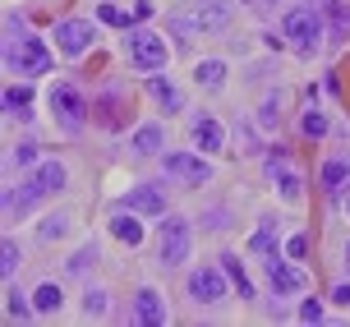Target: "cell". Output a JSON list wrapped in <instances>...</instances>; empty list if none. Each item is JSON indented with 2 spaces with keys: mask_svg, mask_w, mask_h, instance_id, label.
<instances>
[{
  "mask_svg": "<svg viewBox=\"0 0 350 327\" xmlns=\"http://www.w3.org/2000/svg\"><path fill=\"white\" fill-rule=\"evenodd\" d=\"M230 23V10L221 0H198L189 10L171 14V33L175 37H193V33H212V28H226Z\"/></svg>",
  "mask_w": 350,
  "mask_h": 327,
  "instance_id": "1",
  "label": "cell"
},
{
  "mask_svg": "<svg viewBox=\"0 0 350 327\" xmlns=\"http://www.w3.org/2000/svg\"><path fill=\"white\" fill-rule=\"evenodd\" d=\"M10 69H14V74H46V69H51L46 47H42L33 33H18L14 18H10Z\"/></svg>",
  "mask_w": 350,
  "mask_h": 327,
  "instance_id": "2",
  "label": "cell"
},
{
  "mask_svg": "<svg viewBox=\"0 0 350 327\" xmlns=\"http://www.w3.org/2000/svg\"><path fill=\"white\" fill-rule=\"evenodd\" d=\"M323 23H327V18H323V10H314V5H299V10H291V14H286L281 33H286V42H295L299 51L309 55L318 42H323Z\"/></svg>",
  "mask_w": 350,
  "mask_h": 327,
  "instance_id": "3",
  "label": "cell"
},
{
  "mask_svg": "<svg viewBox=\"0 0 350 327\" xmlns=\"http://www.w3.org/2000/svg\"><path fill=\"white\" fill-rule=\"evenodd\" d=\"M51 111H55V120H60V129H83V116H88V106L83 97H79V88L70 83H55L51 88Z\"/></svg>",
  "mask_w": 350,
  "mask_h": 327,
  "instance_id": "4",
  "label": "cell"
},
{
  "mask_svg": "<svg viewBox=\"0 0 350 327\" xmlns=\"http://www.w3.org/2000/svg\"><path fill=\"white\" fill-rule=\"evenodd\" d=\"M161 161H166V175H175L180 185H193V189H198V185L212 180V166L203 161V157H193V153H166Z\"/></svg>",
  "mask_w": 350,
  "mask_h": 327,
  "instance_id": "5",
  "label": "cell"
},
{
  "mask_svg": "<svg viewBox=\"0 0 350 327\" xmlns=\"http://www.w3.org/2000/svg\"><path fill=\"white\" fill-rule=\"evenodd\" d=\"M166 55H171V47H166L157 33H134V42H129V60L139 69H148V74L166 65Z\"/></svg>",
  "mask_w": 350,
  "mask_h": 327,
  "instance_id": "6",
  "label": "cell"
},
{
  "mask_svg": "<svg viewBox=\"0 0 350 327\" xmlns=\"http://www.w3.org/2000/svg\"><path fill=\"white\" fill-rule=\"evenodd\" d=\"M226 267L217 263V267H198V272L189 276V295L198 300V304H217L221 295H226Z\"/></svg>",
  "mask_w": 350,
  "mask_h": 327,
  "instance_id": "7",
  "label": "cell"
},
{
  "mask_svg": "<svg viewBox=\"0 0 350 327\" xmlns=\"http://www.w3.org/2000/svg\"><path fill=\"white\" fill-rule=\"evenodd\" d=\"M55 47L65 55H83L92 47V28H88L83 18H60L55 23Z\"/></svg>",
  "mask_w": 350,
  "mask_h": 327,
  "instance_id": "8",
  "label": "cell"
},
{
  "mask_svg": "<svg viewBox=\"0 0 350 327\" xmlns=\"http://www.w3.org/2000/svg\"><path fill=\"white\" fill-rule=\"evenodd\" d=\"M189 259V226L180 222V217H171V222L161 226V263H185Z\"/></svg>",
  "mask_w": 350,
  "mask_h": 327,
  "instance_id": "9",
  "label": "cell"
},
{
  "mask_svg": "<svg viewBox=\"0 0 350 327\" xmlns=\"http://www.w3.org/2000/svg\"><path fill=\"white\" fill-rule=\"evenodd\" d=\"M129 318L143 323V327L166 323V304H161V295L157 291H139V295H134V313H129Z\"/></svg>",
  "mask_w": 350,
  "mask_h": 327,
  "instance_id": "10",
  "label": "cell"
},
{
  "mask_svg": "<svg viewBox=\"0 0 350 327\" xmlns=\"http://www.w3.org/2000/svg\"><path fill=\"white\" fill-rule=\"evenodd\" d=\"M124 207L139 212V217H161V212H166V194L152 189V185H139V189L124 198Z\"/></svg>",
  "mask_w": 350,
  "mask_h": 327,
  "instance_id": "11",
  "label": "cell"
},
{
  "mask_svg": "<svg viewBox=\"0 0 350 327\" xmlns=\"http://www.w3.org/2000/svg\"><path fill=\"white\" fill-rule=\"evenodd\" d=\"M42 194H46V189H42V180H37V175L28 180V185H14V189L5 194V207H10V217H23V212H33Z\"/></svg>",
  "mask_w": 350,
  "mask_h": 327,
  "instance_id": "12",
  "label": "cell"
},
{
  "mask_svg": "<svg viewBox=\"0 0 350 327\" xmlns=\"http://www.w3.org/2000/svg\"><path fill=\"white\" fill-rule=\"evenodd\" d=\"M323 18H327V37L332 42H350V5L323 0Z\"/></svg>",
  "mask_w": 350,
  "mask_h": 327,
  "instance_id": "13",
  "label": "cell"
},
{
  "mask_svg": "<svg viewBox=\"0 0 350 327\" xmlns=\"http://www.w3.org/2000/svg\"><path fill=\"white\" fill-rule=\"evenodd\" d=\"M193 143H198V153H221V143H226V129L217 120H193Z\"/></svg>",
  "mask_w": 350,
  "mask_h": 327,
  "instance_id": "14",
  "label": "cell"
},
{
  "mask_svg": "<svg viewBox=\"0 0 350 327\" xmlns=\"http://www.w3.org/2000/svg\"><path fill=\"white\" fill-rule=\"evenodd\" d=\"M267 272H272V291H277V295H286V291H304V272H299V267L267 263Z\"/></svg>",
  "mask_w": 350,
  "mask_h": 327,
  "instance_id": "15",
  "label": "cell"
},
{
  "mask_svg": "<svg viewBox=\"0 0 350 327\" xmlns=\"http://www.w3.org/2000/svg\"><path fill=\"white\" fill-rule=\"evenodd\" d=\"M148 92H152V97L161 102V111H166V116L185 111V92H180V88H171L166 79H148Z\"/></svg>",
  "mask_w": 350,
  "mask_h": 327,
  "instance_id": "16",
  "label": "cell"
},
{
  "mask_svg": "<svg viewBox=\"0 0 350 327\" xmlns=\"http://www.w3.org/2000/svg\"><path fill=\"white\" fill-rule=\"evenodd\" d=\"M5 111L14 116V120H28L33 116V88H5Z\"/></svg>",
  "mask_w": 350,
  "mask_h": 327,
  "instance_id": "17",
  "label": "cell"
},
{
  "mask_svg": "<svg viewBox=\"0 0 350 327\" xmlns=\"http://www.w3.org/2000/svg\"><path fill=\"white\" fill-rule=\"evenodd\" d=\"M111 235H116L120 244H139V240H143V226H139V217H134V212H120V217L111 222Z\"/></svg>",
  "mask_w": 350,
  "mask_h": 327,
  "instance_id": "18",
  "label": "cell"
},
{
  "mask_svg": "<svg viewBox=\"0 0 350 327\" xmlns=\"http://www.w3.org/2000/svg\"><path fill=\"white\" fill-rule=\"evenodd\" d=\"M221 267H226V276H230V286L245 295V300H254V281H249V272L240 267V259L235 254H221Z\"/></svg>",
  "mask_w": 350,
  "mask_h": 327,
  "instance_id": "19",
  "label": "cell"
},
{
  "mask_svg": "<svg viewBox=\"0 0 350 327\" xmlns=\"http://www.w3.org/2000/svg\"><path fill=\"white\" fill-rule=\"evenodd\" d=\"M346 175H350V161H346V157H332V161L323 166V189L336 194L341 185H346Z\"/></svg>",
  "mask_w": 350,
  "mask_h": 327,
  "instance_id": "20",
  "label": "cell"
},
{
  "mask_svg": "<svg viewBox=\"0 0 350 327\" xmlns=\"http://www.w3.org/2000/svg\"><path fill=\"white\" fill-rule=\"evenodd\" d=\"M134 153H139V157L161 153V129H157V125H143L139 134H134Z\"/></svg>",
  "mask_w": 350,
  "mask_h": 327,
  "instance_id": "21",
  "label": "cell"
},
{
  "mask_svg": "<svg viewBox=\"0 0 350 327\" xmlns=\"http://www.w3.org/2000/svg\"><path fill=\"white\" fill-rule=\"evenodd\" d=\"M37 180H42V189H46V194H60V189H65V166H60V161H46V166L37 171Z\"/></svg>",
  "mask_w": 350,
  "mask_h": 327,
  "instance_id": "22",
  "label": "cell"
},
{
  "mask_svg": "<svg viewBox=\"0 0 350 327\" xmlns=\"http://www.w3.org/2000/svg\"><path fill=\"white\" fill-rule=\"evenodd\" d=\"M120 111H124L120 97H102V102H97V120H102L106 129H120V120H124Z\"/></svg>",
  "mask_w": 350,
  "mask_h": 327,
  "instance_id": "23",
  "label": "cell"
},
{
  "mask_svg": "<svg viewBox=\"0 0 350 327\" xmlns=\"http://www.w3.org/2000/svg\"><path fill=\"white\" fill-rule=\"evenodd\" d=\"M272 180H277V189L286 194V198H299V175H295V171H286L281 161H272Z\"/></svg>",
  "mask_w": 350,
  "mask_h": 327,
  "instance_id": "24",
  "label": "cell"
},
{
  "mask_svg": "<svg viewBox=\"0 0 350 327\" xmlns=\"http://www.w3.org/2000/svg\"><path fill=\"white\" fill-rule=\"evenodd\" d=\"M33 304H37V313H55L60 309V286H37Z\"/></svg>",
  "mask_w": 350,
  "mask_h": 327,
  "instance_id": "25",
  "label": "cell"
},
{
  "mask_svg": "<svg viewBox=\"0 0 350 327\" xmlns=\"http://www.w3.org/2000/svg\"><path fill=\"white\" fill-rule=\"evenodd\" d=\"M221 79H226V65H221V60H203V65H198V83L203 88H217Z\"/></svg>",
  "mask_w": 350,
  "mask_h": 327,
  "instance_id": "26",
  "label": "cell"
},
{
  "mask_svg": "<svg viewBox=\"0 0 350 327\" xmlns=\"http://www.w3.org/2000/svg\"><path fill=\"white\" fill-rule=\"evenodd\" d=\"M249 249H254V254H272V249H277V231H272V222H262V231L249 240Z\"/></svg>",
  "mask_w": 350,
  "mask_h": 327,
  "instance_id": "27",
  "label": "cell"
},
{
  "mask_svg": "<svg viewBox=\"0 0 350 327\" xmlns=\"http://www.w3.org/2000/svg\"><path fill=\"white\" fill-rule=\"evenodd\" d=\"M304 134H309V138L327 134V116H323V111H304Z\"/></svg>",
  "mask_w": 350,
  "mask_h": 327,
  "instance_id": "28",
  "label": "cell"
},
{
  "mask_svg": "<svg viewBox=\"0 0 350 327\" xmlns=\"http://www.w3.org/2000/svg\"><path fill=\"white\" fill-rule=\"evenodd\" d=\"M83 313H88V318L106 313V291H88V295H83Z\"/></svg>",
  "mask_w": 350,
  "mask_h": 327,
  "instance_id": "29",
  "label": "cell"
},
{
  "mask_svg": "<svg viewBox=\"0 0 350 327\" xmlns=\"http://www.w3.org/2000/svg\"><path fill=\"white\" fill-rule=\"evenodd\" d=\"M65 231H70V222H65V217H46V222H42V240H60Z\"/></svg>",
  "mask_w": 350,
  "mask_h": 327,
  "instance_id": "30",
  "label": "cell"
},
{
  "mask_svg": "<svg viewBox=\"0 0 350 327\" xmlns=\"http://www.w3.org/2000/svg\"><path fill=\"white\" fill-rule=\"evenodd\" d=\"M97 14H102V23H111V28H124V23L134 18V14H120L116 5H97Z\"/></svg>",
  "mask_w": 350,
  "mask_h": 327,
  "instance_id": "31",
  "label": "cell"
},
{
  "mask_svg": "<svg viewBox=\"0 0 350 327\" xmlns=\"http://www.w3.org/2000/svg\"><path fill=\"white\" fill-rule=\"evenodd\" d=\"M23 313H28V309H23V295L10 291V295H5V318H10V323H18Z\"/></svg>",
  "mask_w": 350,
  "mask_h": 327,
  "instance_id": "32",
  "label": "cell"
},
{
  "mask_svg": "<svg viewBox=\"0 0 350 327\" xmlns=\"http://www.w3.org/2000/svg\"><path fill=\"white\" fill-rule=\"evenodd\" d=\"M262 125H267V129H272V125H281V97H277V92L267 97V106H262Z\"/></svg>",
  "mask_w": 350,
  "mask_h": 327,
  "instance_id": "33",
  "label": "cell"
},
{
  "mask_svg": "<svg viewBox=\"0 0 350 327\" xmlns=\"http://www.w3.org/2000/svg\"><path fill=\"white\" fill-rule=\"evenodd\" d=\"M299 318H304V323H323V304H318V300H304Z\"/></svg>",
  "mask_w": 350,
  "mask_h": 327,
  "instance_id": "34",
  "label": "cell"
},
{
  "mask_svg": "<svg viewBox=\"0 0 350 327\" xmlns=\"http://www.w3.org/2000/svg\"><path fill=\"white\" fill-rule=\"evenodd\" d=\"M10 157H14V166H28V161L37 157V148H33V143H18V148H14Z\"/></svg>",
  "mask_w": 350,
  "mask_h": 327,
  "instance_id": "35",
  "label": "cell"
},
{
  "mask_svg": "<svg viewBox=\"0 0 350 327\" xmlns=\"http://www.w3.org/2000/svg\"><path fill=\"white\" fill-rule=\"evenodd\" d=\"M286 254H291V259H304V254H309V240H304V235H291Z\"/></svg>",
  "mask_w": 350,
  "mask_h": 327,
  "instance_id": "36",
  "label": "cell"
},
{
  "mask_svg": "<svg viewBox=\"0 0 350 327\" xmlns=\"http://www.w3.org/2000/svg\"><path fill=\"white\" fill-rule=\"evenodd\" d=\"M240 148H245V153H258V134H254L249 125H240Z\"/></svg>",
  "mask_w": 350,
  "mask_h": 327,
  "instance_id": "37",
  "label": "cell"
},
{
  "mask_svg": "<svg viewBox=\"0 0 350 327\" xmlns=\"http://www.w3.org/2000/svg\"><path fill=\"white\" fill-rule=\"evenodd\" d=\"M0 259H5V263H0L5 272H14V267H18V244H5V254H0Z\"/></svg>",
  "mask_w": 350,
  "mask_h": 327,
  "instance_id": "38",
  "label": "cell"
},
{
  "mask_svg": "<svg viewBox=\"0 0 350 327\" xmlns=\"http://www.w3.org/2000/svg\"><path fill=\"white\" fill-rule=\"evenodd\" d=\"M88 267H92V249H83V254L74 259V272H88Z\"/></svg>",
  "mask_w": 350,
  "mask_h": 327,
  "instance_id": "39",
  "label": "cell"
},
{
  "mask_svg": "<svg viewBox=\"0 0 350 327\" xmlns=\"http://www.w3.org/2000/svg\"><path fill=\"white\" fill-rule=\"evenodd\" d=\"M332 300H336V304H346V309H350V286H336V295H332Z\"/></svg>",
  "mask_w": 350,
  "mask_h": 327,
  "instance_id": "40",
  "label": "cell"
},
{
  "mask_svg": "<svg viewBox=\"0 0 350 327\" xmlns=\"http://www.w3.org/2000/svg\"><path fill=\"white\" fill-rule=\"evenodd\" d=\"M258 5H262V10H272V5H277V0H258Z\"/></svg>",
  "mask_w": 350,
  "mask_h": 327,
  "instance_id": "41",
  "label": "cell"
},
{
  "mask_svg": "<svg viewBox=\"0 0 350 327\" xmlns=\"http://www.w3.org/2000/svg\"><path fill=\"white\" fill-rule=\"evenodd\" d=\"M346 267H350V244H346Z\"/></svg>",
  "mask_w": 350,
  "mask_h": 327,
  "instance_id": "42",
  "label": "cell"
}]
</instances>
